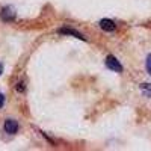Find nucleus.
<instances>
[{
    "label": "nucleus",
    "instance_id": "nucleus-8",
    "mask_svg": "<svg viewBox=\"0 0 151 151\" xmlns=\"http://www.w3.org/2000/svg\"><path fill=\"white\" fill-rule=\"evenodd\" d=\"M15 89H17L18 92H24V83H23V82L17 83V86H15Z\"/></svg>",
    "mask_w": 151,
    "mask_h": 151
},
{
    "label": "nucleus",
    "instance_id": "nucleus-7",
    "mask_svg": "<svg viewBox=\"0 0 151 151\" xmlns=\"http://www.w3.org/2000/svg\"><path fill=\"white\" fill-rule=\"evenodd\" d=\"M145 67H147V73L151 76V55L147 56V64H145Z\"/></svg>",
    "mask_w": 151,
    "mask_h": 151
},
{
    "label": "nucleus",
    "instance_id": "nucleus-2",
    "mask_svg": "<svg viewBox=\"0 0 151 151\" xmlns=\"http://www.w3.org/2000/svg\"><path fill=\"white\" fill-rule=\"evenodd\" d=\"M58 32H59L60 35H70V36H74V38H79V40H82V41H86V38H85L80 32L74 30V29H71V27H60Z\"/></svg>",
    "mask_w": 151,
    "mask_h": 151
},
{
    "label": "nucleus",
    "instance_id": "nucleus-6",
    "mask_svg": "<svg viewBox=\"0 0 151 151\" xmlns=\"http://www.w3.org/2000/svg\"><path fill=\"white\" fill-rule=\"evenodd\" d=\"M141 91L145 97L151 98V83H142L141 85Z\"/></svg>",
    "mask_w": 151,
    "mask_h": 151
},
{
    "label": "nucleus",
    "instance_id": "nucleus-5",
    "mask_svg": "<svg viewBox=\"0 0 151 151\" xmlns=\"http://www.w3.org/2000/svg\"><path fill=\"white\" fill-rule=\"evenodd\" d=\"M100 27H101L104 32H113L115 27H116V24L109 18H103L101 21H100Z\"/></svg>",
    "mask_w": 151,
    "mask_h": 151
},
{
    "label": "nucleus",
    "instance_id": "nucleus-3",
    "mask_svg": "<svg viewBox=\"0 0 151 151\" xmlns=\"http://www.w3.org/2000/svg\"><path fill=\"white\" fill-rule=\"evenodd\" d=\"M0 18H2L3 21H14L15 20V12L6 6V8H3L2 11H0Z\"/></svg>",
    "mask_w": 151,
    "mask_h": 151
},
{
    "label": "nucleus",
    "instance_id": "nucleus-4",
    "mask_svg": "<svg viewBox=\"0 0 151 151\" xmlns=\"http://www.w3.org/2000/svg\"><path fill=\"white\" fill-rule=\"evenodd\" d=\"M5 130L9 134H15L18 130V122L15 119H6L5 121Z\"/></svg>",
    "mask_w": 151,
    "mask_h": 151
},
{
    "label": "nucleus",
    "instance_id": "nucleus-9",
    "mask_svg": "<svg viewBox=\"0 0 151 151\" xmlns=\"http://www.w3.org/2000/svg\"><path fill=\"white\" fill-rule=\"evenodd\" d=\"M3 104H5V95H3L2 92H0V109L3 107Z\"/></svg>",
    "mask_w": 151,
    "mask_h": 151
},
{
    "label": "nucleus",
    "instance_id": "nucleus-10",
    "mask_svg": "<svg viewBox=\"0 0 151 151\" xmlns=\"http://www.w3.org/2000/svg\"><path fill=\"white\" fill-rule=\"evenodd\" d=\"M2 73H3V65L0 64V76H2Z\"/></svg>",
    "mask_w": 151,
    "mask_h": 151
},
{
    "label": "nucleus",
    "instance_id": "nucleus-1",
    "mask_svg": "<svg viewBox=\"0 0 151 151\" xmlns=\"http://www.w3.org/2000/svg\"><path fill=\"white\" fill-rule=\"evenodd\" d=\"M106 67L112 71H115V73H122V65L119 64V60L112 55H109L106 58Z\"/></svg>",
    "mask_w": 151,
    "mask_h": 151
}]
</instances>
